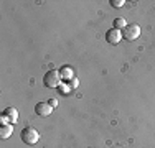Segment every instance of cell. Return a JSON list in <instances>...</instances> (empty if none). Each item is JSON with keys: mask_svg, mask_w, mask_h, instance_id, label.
I'll use <instances>...</instances> for the list:
<instances>
[{"mask_svg": "<svg viewBox=\"0 0 155 148\" xmlns=\"http://www.w3.org/2000/svg\"><path fill=\"white\" fill-rule=\"evenodd\" d=\"M50 105H51V107H56V105H58V101H56V99H51V101H50Z\"/></svg>", "mask_w": 155, "mask_h": 148, "instance_id": "obj_13", "label": "cell"}, {"mask_svg": "<svg viewBox=\"0 0 155 148\" xmlns=\"http://www.w3.org/2000/svg\"><path fill=\"white\" fill-rule=\"evenodd\" d=\"M0 122H2V125H7V124H10V122H8V118H7L5 115H3V114L0 115Z\"/></svg>", "mask_w": 155, "mask_h": 148, "instance_id": "obj_11", "label": "cell"}, {"mask_svg": "<svg viewBox=\"0 0 155 148\" xmlns=\"http://www.w3.org/2000/svg\"><path fill=\"white\" fill-rule=\"evenodd\" d=\"M35 112L38 114L40 117H48L53 112V107L50 105V102H38L35 105Z\"/></svg>", "mask_w": 155, "mask_h": 148, "instance_id": "obj_5", "label": "cell"}, {"mask_svg": "<svg viewBox=\"0 0 155 148\" xmlns=\"http://www.w3.org/2000/svg\"><path fill=\"white\" fill-rule=\"evenodd\" d=\"M21 140H23L27 145H35L40 140V133L33 127H25L23 130H21Z\"/></svg>", "mask_w": 155, "mask_h": 148, "instance_id": "obj_2", "label": "cell"}, {"mask_svg": "<svg viewBox=\"0 0 155 148\" xmlns=\"http://www.w3.org/2000/svg\"><path fill=\"white\" fill-rule=\"evenodd\" d=\"M124 0H110V5L116 7V8H120V7H124Z\"/></svg>", "mask_w": 155, "mask_h": 148, "instance_id": "obj_10", "label": "cell"}, {"mask_svg": "<svg viewBox=\"0 0 155 148\" xmlns=\"http://www.w3.org/2000/svg\"><path fill=\"white\" fill-rule=\"evenodd\" d=\"M61 79H64V81H73L74 79V69L71 68V66H64V68H61Z\"/></svg>", "mask_w": 155, "mask_h": 148, "instance_id": "obj_7", "label": "cell"}, {"mask_svg": "<svg viewBox=\"0 0 155 148\" xmlns=\"http://www.w3.org/2000/svg\"><path fill=\"white\" fill-rule=\"evenodd\" d=\"M12 133H13L12 124H7V125H2V127H0V137H2V138H8V137H12Z\"/></svg>", "mask_w": 155, "mask_h": 148, "instance_id": "obj_8", "label": "cell"}, {"mask_svg": "<svg viewBox=\"0 0 155 148\" xmlns=\"http://www.w3.org/2000/svg\"><path fill=\"white\" fill-rule=\"evenodd\" d=\"M120 40H122V30H117V28L107 30V33H106V41L107 43L117 44V43H120Z\"/></svg>", "mask_w": 155, "mask_h": 148, "instance_id": "obj_4", "label": "cell"}, {"mask_svg": "<svg viewBox=\"0 0 155 148\" xmlns=\"http://www.w3.org/2000/svg\"><path fill=\"white\" fill-rule=\"evenodd\" d=\"M3 115L8 118V122H10L12 125L17 124V120H18V112H17L15 107H7V109L3 110Z\"/></svg>", "mask_w": 155, "mask_h": 148, "instance_id": "obj_6", "label": "cell"}, {"mask_svg": "<svg viewBox=\"0 0 155 148\" xmlns=\"http://www.w3.org/2000/svg\"><path fill=\"white\" fill-rule=\"evenodd\" d=\"M125 27H127V21H125L122 17H119V18H116V20H114V28H117V30H124Z\"/></svg>", "mask_w": 155, "mask_h": 148, "instance_id": "obj_9", "label": "cell"}, {"mask_svg": "<svg viewBox=\"0 0 155 148\" xmlns=\"http://www.w3.org/2000/svg\"><path fill=\"white\" fill-rule=\"evenodd\" d=\"M43 84H45V87H58L61 84V74L60 71H56V69H51V71H48L45 74V77H43Z\"/></svg>", "mask_w": 155, "mask_h": 148, "instance_id": "obj_1", "label": "cell"}, {"mask_svg": "<svg viewBox=\"0 0 155 148\" xmlns=\"http://www.w3.org/2000/svg\"><path fill=\"white\" fill-rule=\"evenodd\" d=\"M78 84H79V81H78V77H74V79L71 81V87H78Z\"/></svg>", "mask_w": 155, "mask_h": 148, "instance_id": "obj_12", "label": "cell"}, {"mask_svg": "<svg viewBox=\"0 0 155 148\" xmlns=\"http://www.w3.org/2000/svg\"><path fill=\"white\" fill-rule=\"evenodd\" d=\"M140 31L142 30H140V27L137 23H130L122 30V38L129 40V41H134V40H137L140 36Z\"/></svg>", "mask_w": 155, "mask_h": 148, "instance_id": "obj_3", "label": "cell"}]
</instances>
